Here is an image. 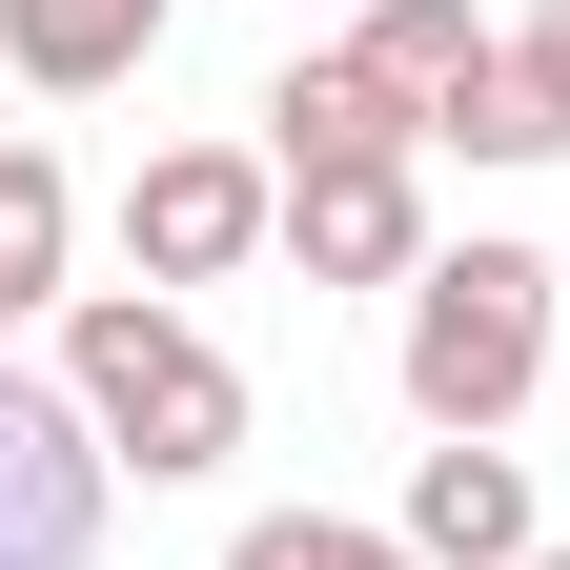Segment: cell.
Returning a JSON list of instances; mask_svg holds the SVG:
<instances>
[{"label": "cell", "instance_id": "7c38bea8", "mask_svg": "<svg viewBox=\"0 0 570 570\" xmlns=\"http://www.w3.org/2000/svg\"><path fill=\"white\" fill-rule=\"evenodd\" d=\"M449 142H469V164H570V122H550V82H530V61H489Z\"/></svg>", "mask_w": 570, "mask_h": 570}, {"label": "cell", "instance_id": "9c48e42d", "mask_svg": "<svg viewBox=\"0 0 570 570\" xmlns=\"http://www.w3.org/2000/svg\"><path fill=\"white\" fill-rule=\"evenodd\" d=\"M387 142H407V102L367 82V41H306L265 82V164H387Z\"/></svg>", "mask_w": 570, "mask_h": 570}, {"label": "cell", "instance_id": "52a82bcc", "mask_svg": "<svg viewBox=\"0 0 570 570\" xmlns=\"http://www.w3.org/2000/svg\"><path fill=\"white\" fill-rule=\"evenodd\" d=\"M164 21L184 0H0V61H21V102H102L164 61Z\"/></svg>", "mask_w": 570, "mask_h": 570}, {"label": "cell", "instance_id": "ba28073f", "mask_svg": "<svg viewBox=\"0 0 570 570\" xmlns=\"http://www.w3.org/2000/svg\"><path fill=\"white\" fill-rule=\"evenodd\" d=\"M346 41H367V82L407 102V142H449V122H469V82H489V61H510V41L469 21V0H367V21H346Z\"/></svg>", "mask_w": 570, "mask_h": 570}, {"label": "cell", "instance_id": "30bf717a", "mask_svg": "<svg viewBox=\"0 0 570 570\" xmlns=\"http://www.w3.org/2000/svg\"><path fill=\"white\" fill-rule=\"evenodd\" d=\"M61 245H82V184H61L41 142H0V326L61 306Z\"/></svg>", "mask_w": 570, "mask_h": 570}, {"label": "cell", "instance_id": "8992f818", "mask_svg": "<svg viewBox=\"0 0 570 570\" xmlns=\"http://www.w3.org/2000/svg\"><path fill=\"white\" fill-rule=\"evenodd\" d=\"M428 570H530V469H510V428H428V469H407V510H387Z\"/></svg>", "mask_w": 570, "mask_h": 570}, {"label": "cell", "instance_id": "3957f363", "mask_svg": "<svg viewBox=\"0 0 570 570\" xmlns=\"http://www.w3.org/2000/svg\"><path fill=\"white\" fill-rule=\"evenodd\" d=\"M265 245H285V164L265 142H164V164L122 184V265L164 285V306L225 285V265H265Z\"/></svg>", "mask_w": 570, "mask_h": 570}, {"label": "cell", "instance_id": "5bb4252c", "mask_svg": "<svg viewBox=\"0 0 570 570\" xmlns=\"http://www.w3.org/2000/svg\"><path fill=\"white\" fill-rule=\"evenodd\" d=\"M530 570H570V550H530Z\"/></svg>", "mask_w": 570, "mask_h": 570}, {"label": "cell", "instance_id": "6da1fadb", "mask_svg": "<svg viewBox=\"0 0 570 570\" xmlns=\"http://www.w3.org/2000/svg\"><path fill=\"white\" fill-rule=\"evenodd\" d=\"M61 387H82V428L142 489H204V469L245 449V367L164 306V285H82V306H61Z\"/></svg>", "mask_w": 570, "mask_h": 570}, {"label": "cell", "instance_id": "9a60e30c", "mask_svg": "<svg viewBox=\"0 0 570 570\" xmlns=\"http://www.w3.org/2000/svg\"><path fill=\"white\" fill-rule=\"evenodd\" d=\"M346 21H367V0H346Z\"/></svg>", "mask_w": 570, "mask_h": 570}, {"label": "cell", "instance_id": "7a4b0ae2", "mask_svg": "<svg viewBox=\"0 0 570 570\" xmlns=\"http://www.w3.org/2000/svg\"><path fill=\"white\" fill-rule=\"evenodd\" d=\"M387 367H407L428 428H510V407L550 387V245H428Z\"/></svg>", "mask_w": 570, "mask_h": 570}, {"label": "cell", "instance_id": "5b68a950", "mask_svg": "<svg viewBox=\"0 0 570 570\" xmlns=\"http://www.w3.org/2000/svg\"><path fill=\"white\" fill-rule=\"evenodd\" d=\"M428 142H387V164H285V265L306 285H407L428 265Z\"/></svg>", "mask_w": 570, "mask_h": 570}, {"label": "cell", "instance_id": "8fae6325", "mask_svg": "<svg viewBox=\"0 0 570 570\" xmlns=\"http://www.w3.org/2000/svg\"><path fill=\"white\" fill-rule=\"evenodd\" d=\"M225 570H428V550H407V530H346V510H265Z\"/></svg>", "mask_w": 570, "mask_h": 570}, {"label": "cell", "instance_id": "4fadbf2b", "mask_svg": "<svg viewBox=\"0 0 570 570\" xmlns=\"http://www.w3.org/2000/svg\"><path fill=\"white\" fill-rule=\"evenodd\" d=\"M510 61H530V82H550V122H570V0H530V41H510Z\"/></svg>", "mask_w": 570, "mask_h": 570}, {"label": "cell", "instance_id": "277c9868", "mask_svg": "<svg viewBox=\"0 0 570 570\" xmlns=\"http://www.w3.org/2000/svg\"><path fill=\"white\" fill-rule=\"evenodd\" d=\"M102 489H122V449L82 428V387L0 367V570H102Z\"/></svg>", "mask_w": 570, "mask_h": 570}]
</instances>
